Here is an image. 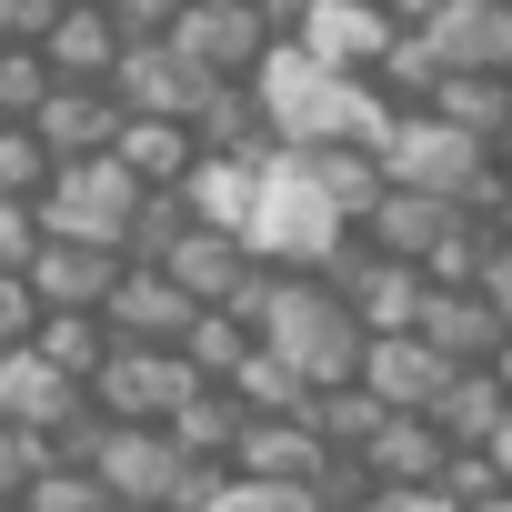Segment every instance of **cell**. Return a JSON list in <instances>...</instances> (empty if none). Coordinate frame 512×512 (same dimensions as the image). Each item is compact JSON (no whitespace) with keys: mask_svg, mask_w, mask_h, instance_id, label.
Returning <instances> with one entry per match:
<instances>
[{"mask_svg":"<svg viewBox=\"0 0 512 512\" xmlns=\"http://www.w3.org/2000/svg\"><path fill=\"white\" fill-rule=\"evenodd\" d=\"M111 91H121V111H131V121H201V101H211L221 81H201L171 41H131V61H121V81H111Z\"/></svg>","mask_w":512,"mask_h":512,"instance_id":"obj_12","label":"cell"},{"mask_svg":"<svg viewBox=\"0 0 512 512\" xmlns=\"http://www.w3.org/2000/svg\"><path fill=\"white\" fill-rule=\"evenodd\" d=\"M51 91H61V71L41 51H0V121H41Z\"/></svg>","mask_w":512,"mask_h":512,"instance_id":"obj_37","label":"cell"},{"mask_svg":"<svg viewBox=\"0 0 512 512\" xmlns=\"http://www.w3.org/2000/svg\"><path fill=\"white\" fill-rule=\"evenodd\" d=\"M502 422H512V392H502L492 372H452V382H442V402H432V432H442L452 452H492V442H502Z\"/></svg>","mask_w":512,"mask_h":512,"instance_id":"obj_25","label":"cell"},{"mask_svg":"<svg viewBox=\"0 0 512 512\" xmlns=\"http://www.w3.org/2000/svg\"><path fill=\"white\" fill-rule=\"evenodd\" d=\"M502 512H512V502H502Z\"/></svg>","mask_w":512,"mask_h":512,"instance_id":"obj_57","label":"cell"},{"mask_svg":"<svg viewBox=\"0 0 512 512\" xmlns=\"http://www.w3.org/2000/svg\"><path fill=\"white\" fill-rule=\"evenodd\" d=\"M61 181V161H51V141L31 131V121H11L0 131V201H41Z\"/></svg>","mask_w":512,"mask_h":512,"instance_id":"obj_34","label":"cell"},{"mask_svg":"<svg viewBox=\"0 0 512 512\" xmlns=\"http://www.w3.org/2000/svg\"><path fill=\"white\" fill-rule=\"evenodd\" d=\"M51 462H61V452H51L41 432H11V422H0V502H21V492H31Z\"/></svg>","mask_w":512,"mask_h":512,"instance_id":"obj_41","label":"cell"},{"mask_svg":"<svg viewBox=\"0 0 512 512\" xmlns=\"http://www.w3.org/2000/svg\"><path fill=\"white\" fill-rule=\"evenodd\" d=\"M422 342H432L452 372H492V362H502V342H512V322H502L482 292H432V312H422Z\"/></svg>","mask_w":512,"mask_h":512,"instance_id":"obj_20","label":"cell"},{"mask_svg":"<svg viewBox=\"0 0 512 512\" xmlns=\"http://www.w3.org/2000/svg\"><path fill=\"white\" fill-rule=\"evenodd\" d=\"M382 21H392V31H432V21H442V0H382Z\"/></svg>","mask_w":512,"mask_h":512,"instance_id":"obj_48","label":"cell"},{"mask_svg":"<svg viewBox=\"0 0 512 512\" xmlns=\"http://www.w3.org/2000/svg\"><path fill=\"white\" fill-rule=\"evenodd\" d=\"M171 51H181L201 81H262V61L282 51V31L251 11V0H191L181 31H171Z\"/></svg>","mask_w":512,"mask_h":512,"instance_id":"obj_7","label":"cell"},{"mask_svg":"<svg viewBox=\"0 0 512 512\" xmlns=\"http://www.w3.org/2000/svg\"><path fill=\"white\" fill-rule=\"evenodd\" d=\"M41 322H51V302L31 292V272H0V352H31Z\"/></svg>","mask_w":512,"mask_h":512,"instance_id":"obj_39","label":"cell"},{"mask_svg":"<svg viewBox=\"0 0 512 512\" xmlns=\"http://www.w3.org/2000/svg\"><path fill=\"white\" fill-rule=\"evenodd\" d=\"M352 241H362V231H352V221L312 191V171L282 151L272 181H262V211H251V251H262V272H312V282H332Z\"/></svg>","mask_w":512,"mask_h":512,"instance_id":"obj_4","label":"cell"},{"mask_svg":"<svg viewBox=\"0 0 512 512\" xmlns=\"http://www.w3.org/2000/svg\"><path fill=\"white\" fill-rule=\"evenodd\" d=\"M71 0H0V51H41Z\"/></svg>","mask_w":512,"mask_h":512,"instance_id":"obj_42","label":"cell"},{"mask_svg":"<svg viewBox=\"0 0 512 512\" xmlns=\"http://www.w3.org/2000/svg\"><path fill=\"white\" fill-rule=\"evenodd\" d=\"M0 131H11V121H0Z\"/></svg>","mask_w":512,"mask_h":512,"instance_id":"obj_56","label":"cell"},{"mask_svg":"<svg viewBox=\"0 0 512 512\" xmlns=\"http://www.w3.org/2000/svg\"><path fill=\"white\" fill-rule=\"evenodd\" d=\"M101 11H111V0H101Z\"/></svg>","mask_w":512,"mask_h":512,"instance_id":"obj_55","label":"cell"},{"mask_svg":"<svg viewBox=\"0 0 512 512\" xmlns=\"http://www.w3.org/2000/svg\"><path fill=\"white\" fill-rule=\"evenodd\" d=\"M251 11H262V21H272V31H282V41H302V21H312V11H322V0H251Z\"/></svg>","mask_w":512,"mask_h":512,"instance_id":"obj_46","label":"cell"},{"mask_svg":"<svg viewBox=\"0 0 512 512\" xmlns=\"http://www.w3.org/2000/svg\"><path fill=\"white\" fill-rule=\"evenodd\" d=\"M221 392H231V402H241L251 422H292V412H312V382H302V372H292L282 352H251V362H241V372H231Z\"/></svg>","mask_w":512,"mask_h":512,"instance_id":"obj_30","label":"cell"},{"mask_svg":"<svg viewBox=\"0 0 512 512\" xmlns=\"http://www.w3.org/2000/svg\"><path fill=\"white\" fill-rule=\"evenodd\" d=\"M442 492H452V512H502V502H512V472H502L492 452H452Z\"/></svg>","mask_w":512,"mask_h":512,"instance_id":"obj_38","label":"cell"},{"mask_svg":"<svg viewBox=\"0 0 512 512\" xmlns=\"http://www.w3.org/2000/svg\"><path fill=\"white\" fill-rule=\"evenodd\" d=\"M51 251V221H41V201H0V272H31Z\"/></svg>","mask_w":512,"mask_h":512,"instance_id":"obj_40","label":"cell"},{"mask_svg":"<svg viewBox=\"0 0 512 512\" xmlns=\"http://www.w3.org/2000/svg\"><path fill=\"white\" fill-rule=\"evenodd\" d=\"M181 352H191V372H201V382H231V372H241L251 352H262V332H251L241 312H201Z\"/></svg>","mask_w":512,"mask_h":512,"instance_id":"obj_33","label":"cell"},{"mask_svg":"<svg viewBox=\"0 0 512 512\" xmlns=\"http://www.w3.org/2000/svg\"><path fill=\"white\" fill-rule=\"evenodd\" d=\"M121 251H91V241H51L41 262H31V292L51 302V312H111V292H121Z\"/></svg>","mask_w":512,"mask_h":512,"instance_id":"obj_21","label":"cell"},{"mask_svg":"<svg viewBox=\"0 0 512 512\" xmlns=\"http://www.w3.org/2000/svg\"><path fill=\"white\" fill-rule=\"evenodd\" d=\"M201 392H211V382L191 372V352H131V342H121V352L101 362V382H91V412H101V422H131V432H171Z\"/></svg>","mask_w":512,"mask_h":512,"instance_id":"obj_6","label":"cell"},{"mask_svg":"<svg viewBox=\"0 0 512 512\" xmlns=\"http://www.w3.org/2000/svg\"><path fill=\"white\" fill-rule=\"evenodd\" d=\"M492 231H502V241H512V181H502V201H492Z\"/></svg>","mask_w":512,"mask_h":512,"instance_id":"obj_49","label":"cell"},{"mask_svg":"<svg viewBox=\"0 0 512 512\" xmlns=\"http://www.w3.org/2000/svg\"><path fill=\"white\" fill-rule=\"evenodd\" d=\"M342 452L312 432V412H292V422H251L241 432V452H231V472L241 482H292V492H322V472H332Z\"/></svg>","mask_w":512,"mask_h":512,"instance_id":"obj_13","label":"cell"},{"mask_svg":"<svg viewBox=\"0 0 512 512\" xmlns=\"http://www.w3.org/2000/svg\"><path fill=\"white\" fill-rule=\"evenodd\" d=\"M141 191H191L201 171V131L191 121H121V151H111Z\"/></svg>","mask_w":512,"mask_h":512,"instance_id":"obj_23","label":"cell"},{"mask_svg":"<svg viewBox=\"0 0 512 512\" xmlns=\"http://www.w3.org/2000/svg\"><path fill=\"white\" fill-rule=\"evenodd\" d=\"M332 292L362 312V332H372V342H392V332H422V312H432V282H422L412 262H392V251H372V241H352V251H342Z\"/></svg>","mask_w":512,"mask_h":512,"instance_id":"obj_8","label":"cell"},{"mask_svg":"<svg viewBox=\"0 0 512 512\" xmlns=\"http://www.w3.org/2000/svg\"><path fill=\"white\" fill-rule=\"evenodd\" d=\"M121 91H81V81H61L51 101H41V141H51V161H101V151H121Z\"/></svg>","mask_w":512,"mask_h":512,"instance_id":"obj_18","label":"cell"},{"mask_svg":"<svg viewBox=\"0 0 512 512\" xmlns=\"http://www.w3.org/2000/svg\"><path fill=\"white\" fill-rule=\"evenodd\" d=\"M21 512H121V502L101 492V472H91V462H51V472L21 492Z\"/></svg>","mask_w":512,"mask_h":512,"instance_id":"obj_35","label":"cell"},{"mask_svg":"<svg viewBox=\"0 0 512 512\" xmlns=\"http://www.w3.org/2000/svg\"><path fill=\"white\" fill-rule=\"evenodd\" d=\"M0 512H21V502H0Z\"/></svg>","mask_w":512,"mask_h":512,"instance_id":"obj_54","label":"cell"},{"mask_svg":"<svg viewBox=\"0 0 512 512\" xmlns=\"http://www.w3.org/2000/svg\"><path fill=\"white\" fill-rule=\"evenodd\" d=\"M492 382H502V392H512V342H502V362H492Z\"/></svg>","mask_w":512,"mask_h":512,"instance_id":"obj_50","label":"cell"},{"mask_svg":"<svg viewBox=\"0 0 512 512\" xmlns=\"http://www.w3.org/2000/svg\"><path fill=\"white\" fill-rule=\"evenodd\" d=\"M251 332H262V352H282L312 392H342V382H362V352H372V332H362V312L332 292V282H312V272H262L241 302H231Z\"/></svg>","mask_w":512,"mask_h":512,"instance_id":"obj_1","label":"cell"},{"mask_svg":"<svg viewBox=\"0 0 512 512\" xmlns=\"http://www.w3.org/2000/svg\"><path fill=\"white\" fill-rule=\"evenodd\" d=\"M502 171H512V131H502Z\"/></svg>","mask_w":512,"mask_h":512,"instance_id":"obj_53","label":"cell"},{"mask_svg":"<svg viewBox=\"0 0 512 512\" xmlns=\"http://www.w3.org/2000/svg\"><path fill=\"white\" fill-rule=\"evenodd\" d=\"M482 302H492V312H502V322H512V241H502V251H492V272H482Z\"/></svg>","mask_w":512,"mask_h":512,"instance_id":"obj_47","label":"cell"},{"mask_svg":"<svg viewBox=\"0 0 512 512\" xmlns=\"http://www.w3.org/2000/svg\"><path fill=\"white\" fill-rule=\"evenodd\" d=\"M392 41H402V31L382 21V0H322V11L302 21V51H312L322 71H342V81H372Z\"/></svg>","mask_w":512,"mask_h":512,"instance_id":"obj_14","label":"cell"},{"mask_svg":"<svg viewBox=\"0 0 512 512\" xmlns=\"http://www.w3.org/2000/svg\"><path fill=\"white\" fill-rule=\"evenodd\" d=\"M432 111H442L452 131H472V141L502 151V131H512V81H502V71H442Z\"/></svg>","mask_w":512,"mask_h":512,"instance_id":"obj_28","label":"cell"},{"mask_svg":"<svg viewBox=\"0 0 512 512\" xmlns=\"http://www.w3.org/2000/svg\"><path fill=\"white\" fill-rule=\"evenodd\" d=\"M141 272H151V262H141ZM161 272H171V282H181L201 312H231L251 282H262V251H251L241 231H191V241L171 251V262H161Z\"/></svg>","mask_w":512,"mask_h":512,"instance_id":"obj_15","label":"cell"},{"mask_svg":"<svg viewBox=\"0 0 512 512\" xmlns=\"http://www.w3.org/2000/svg\"><path fill=\"white\" fill-rule=\"evenodd\" d=\"M0 422H11V432H41V442H61L71 422H91V392H81L71 372H51L41 352H0Z\"/></svg>","mask_w":512,"mask_h":512,"instance_id":"obj_11","label":"cell"},{"mask_svg":"<svg viewBox=\"0 0 512 512\" xmlns=\"http://www.w3.org/2000/svg\"><path fill=\"white\" fill-rule=\"evenodd\" d=\"M241 432H251V412H241V402H231L221 382H211V392H201V402H191V412L171 422V442H181L191 462H231V452H241Z\"/></svg>","mask_w":512,"mask_h":512,"instance_id":"obj_32","label":"cell"},{"mask_svg":"<svg viewBox=\"0 0 512 512\" xmlns=\"http://www.w3.org/2000/svg\"><path fill=\"white\" fill-rule=\"evenodd\" d=\"M41 61H51L61 81H81V91H111V81H121V61H131V41H121V21L101 11V0H71L61 31L41 41Z\"/></svg>","mask_w":512,"mask_h":512,"instance_id":"obj_17","label":"cell"},{"mask_svg":"<svg viewBox=\"0 0 512 512\" xmlns=\"http://www.w3.org/2000/svg\"><path fill=\"white\" fill-rule=\"evenodd\" d=\"M121 512H161V502H121Z\"/></svg>","mask_w":512,"mask_h":512,"instance_id":"obj_52","label":"cell"},{"mask_svg":"<svg viewBox=\"0 0 512 512\" xmlns=\"http://www.w3.org/2000/svg\"><path fill=\"white\" fill-rule=\"evenodd\" d=\"M422 41L442 71H502L512 81V0H442V21Z\"/></svg>","mask_w":512,"mask_h":512,"instance_id":"obj_16","label":"cell"},{"mask_svg":"<svg viewBox=\"0 0 512 512\" xmlns=\"http://www.w3.org/2000/svg\"><path fill=\"white\" fill-rule=\"evenodd\" d=\"M492 462H502V472H512V422H502V442H492Z\"/></svg>","mask_w":512,"mask_h":512,"instance_id":"obj_51","label":"cell"},{"mask_svg":"<svg viewBox=\"0 0 512 512\" xmlns=\"http://www.w3.org/2000/svg\"><path fill=\"white\" fill-rule=\"evenodd\" d=\"M91 472H101V492H111V502H161V512H171V492H181L191 452H181L171 432H131V422H101V442H91Z\"/></svg>","mask_w":512,"mask_h":512,"instance_id":"obj_9","label":"cell"},{"mask_svg":"<svg viewBox=\"0 0 512 512\" xmlns=\"http://www.w3.org/2000/svg\"><path fill=\"white\" fill-rule=\"evenodd\" d=\"M442 382H452V362H442L422 332H392V342H372V352H362V392H372L382 412H432V402H442Z\"/></svg>","mask_w":512,"mask_h":512,"instance_id":"obj_19","label":"cell"},{"mask_svg":"<svg viewBox=\"0 0 512 512\" xmlns=\"http://www.w3.org/2000/svg\"><path fill=\"white\" fill-rule=\"evenodd\" d=\"M141 201H151V191L101 151V161H61V181L41 191V221H51V241H91V251H121V262H131Z\"/></svg>","mask_w":512,"mask_h":512,"instance_id":"obj_5","label":"cell"},{"mask_svg":"<svg viewBox=\"0 0 512 512\" xmlns=\"http://www.w3.org/2000/svg\"><path fill=\"white\" fill-rule=\"evenodd\" d=\"M382 171H392V191H422V201H452V211H482V221H492V201L512 181L502 151L472 141V131H452L442 111H402L392 141H382Z\"/></svg>","mask_w":512,"mask_h":512,"instance_id":"obj_3","label":"cell"},{"mask_svg":"<svg viewBox=\"0 0 512 512\" xmlns=\"http://www.w3.org/2000/svg\"><path fill=\"white\" fill-rule=\"evenodd\" d=\"M31 352H41V362H51V372H71V382H81V392H91V382H101V362H111V352H121V342H111V322H101V312H51V322H41V342H31Z\"/></svg>","mask_w":512,"mask_h":512,"instance_id":"obj_29","label":"cell"},{"mask_svg":"<svg viewBox=\"0 0 512 512\" xmlns=\"http://www.w3.org/2000/svg\"><path fill=\"white\" fill-rule=\"evenodd\" d=\"M302 171H312V191L362 231L372 211H382V191H392V171H382V151H362V141H332V151H292Z\"/></svg>","mask_w":512,"mask_h":512,"instance_id":"obj_24","label":"cell"},{"mask_svg":"<svg viewBox=\"0 0 512 512\" xmlns=\"http://www.w3.org/2000/svg\"><path fill=\"white\" fill-rule=\"evenodd\" d=\"M262 111H272V141L282 151H332V141H362V151H382L392 141V101L372 91V81H342V71H322L302 41H282L272 61H262Z\"/></svg>","mask_w":512,"mask_h":512,"instance_id":"obj_2","label":"cell"},{"mask_svg":"<svg viewBox=\"0 0 512 512\" xmlns=\"http://www.w3.org/2000/svg\"><path fill=\"white\" fill-rule=\"evenodd\" d=\"M362 472H372L382 492H422V482H442V472H452V442L432 432V412H392V422L372 432Z\"/></svg>","mask_w":512,"mask_h":512,"instance_id":"obj_22","label":"cell"},{"mask_svg":"<svg viewBox=\"0 0 512 512\" xmlns=\"http://www.w3.org/2000/svg\"><path fill=\"white\" fill-rule=\"evenodd\" d=\"M191 231H201V221H191V201H181V191H151V201H141V231H131V262H151V272H161Z\"/></svg>","mask_w":512,"mask_h":512,"instance_id":"obj_36","label":"cell"},{"mask_svg":"<svg viewBox=\"0 0 512 512\" xmlns=\"http://www.w3.org/2000/svg\"><path fill=\"white\" fill-rule=\"evenodd\" d=\"M262 181H272V161H201L181 201H191V221H201V231H241V241H251V211H262Z\"/></svg>","mask_w":512,"mask_h":512,"instance_id":"obj_26","label":"cell"},{"mask_svg":"<svg viewBox=\"0 0 512 512\" xmlns=\"http://www.w3.org/2000/svg\"><path fill=\"white\" fill-rule=\"evenodd\" d=\"M101 322H111V342H131V352H181V342H191V322H201V302H191L171 272H141V262H131Z\"/></svg>","mask_w":512,"mask_h":512,"instance_id":"obj_10","label":"cell"},{"mask_svg":"<svg viewBox=\"0 0 512 512\" xmlns=\"http://www.w3.org/2000/svg\"><path fill=\"white\" fill-rule=\"evenodd\" d=\"M211 512H322V492H292V482H241V472H231V492H221Z\"/></svg>","mask_w":512,"mask_h":512,"instance_id":"obj_43","label":"cell"},{"mask_svg":"<svg viewBox=\"0 0 512 512\" xmlns=\"http://www.w3.org/2000/svg\"><path fill=\"white\" fill-rule=\"evenodd\" d=\"M362 512H452V492H442V482H422V492H372Z\"/></svg>","mask_w":512,"mask_h":512,"instance_id":"obj_45","label":"cell"},{"mask_svg":"<svg viewBox=\"0 0 512 512\" xmlns=\"http://www.w3.org/2000/svg\"><path fill=\"white\" fill-rule=\"evenodd\" d=\"M452 221H462L452 201H422V191H382V211L362 221V241H372V251H392V262H412V272H422L432 251H442V231H452Z\"/></svg>","mask_w":512,"mask_h":512,"instance_id":"obj_27","label":"cell"},{"mask_svg":"<svg viewBox=\"0 0 512 512\" xmlns=\"http://www.w3.org/2000/svg\"><path fill=\"white\" fill-rule=\"evenodd\" d=\"M382 422H392V412H382V402H372L362 382H342V392H312V432H322V442H332L342 462H362Z\"/></svg>","mask_w":512,"mask_h":512,"instance_id":"obj_31","label":"cell"},{"mask_svg":"<svg viewBox=\"0 0 512 512\" xmlns=\"http://www.w3.org/2000/svg\"><path fill=\"white\" fill-rule=\"evenodd\" d=\"M181 11H191V0H111L121 41H171V31H181Z\"/></svg>","mask_w":512,"mask_h":512,"instance_id":"obj_44","label":"cell"}]
</instances>
